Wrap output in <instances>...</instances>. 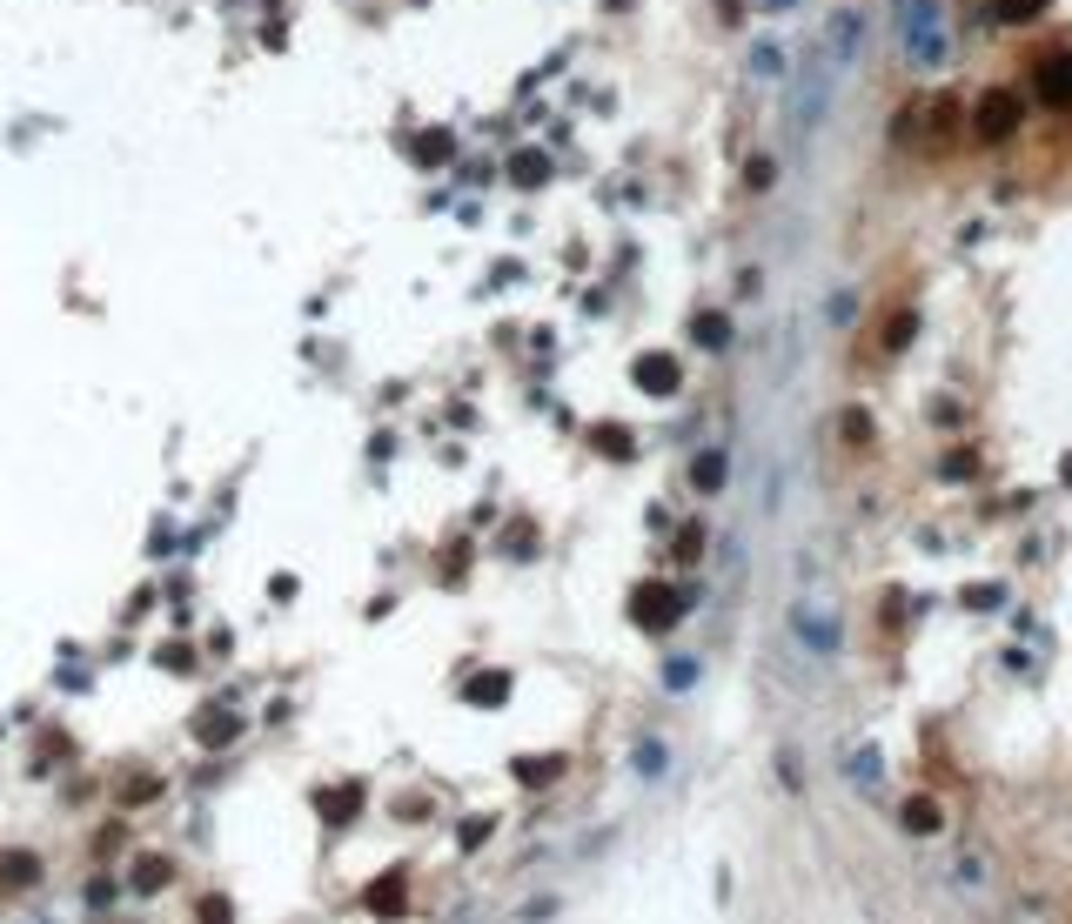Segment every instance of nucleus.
<instances>
[{
	"instance_id": "9d476101",
	"label": "nucleus",
	"mask_w": 1072,
	"mask_h": 924,
	"mask_svg": "<svg viewBox=\"0 0 1072 924\" xmlns=\"http://www.w3.org/2000/svg\"><path fill=\"white\" fill-rule=\"evenodd\" d=\"M751 74H758V81H778V74H784L778 41H758V47H751Z\"/></svg>"
},
{
	"instance_id": "2eb2a0df",
	"label": "nucleus",
	"mask_w": 1072,
	"mask_h": 924,
	"mask_svg": "<svg viewBox=\"0 0 1072 924\" xmlns=\"http://www.w3.org/2000/svg\"><path fill=\"white\" fill-rule=\"evenodd\" d=\"M443 154H449V134H423V148H416V161H423V168H436Z\"/></svg>"
},
{
	"instance_id": "6e6552de",
	"label": "nucleus",
	"mask_w": 1072,
	"mask_h": 924,
	"mask_svg": "<svg viewBox=\"0 0 1072 924\" xmlns=\"http://www.w3.org/2000/svg\"><path fill=\"white\" fill-rule=\"evenodd\" d=\"M369 911H376V918H396L402 911V871H389V878L369 884Z\"/></svg>"
},
{
	"instance_id": "9b49d317",
	"label": "nucleus",
	"mask_w": 1072,
	"mask_h": 924,
	"mask_svg": "<svg viewBox=\"0 0 1072 924\" xmlns=\"http://www.w3.org/2000/svg\"><path fill=\"white\" fill-rule=\"evenodd\" d=\"M356 811H362V791H349V784L322 797V817H329V824H342V817H356Z\"/></svg>"
},
{
	"instance_id": "6ab92c4d",
	"label": "nucleus",
	"mask_w": 1072,
	"mask_h": 924,
	"mask_svg": "<svg viewBox=\"0 0 1072 924\" xmlns=\"http://www.w3.org/2000/svg\"><path fill=\"white\" fill-rule=\"evenodd\" d=\"M697 342H711V349H717V342H724V322H717V315H704V322H697Z\"/></svg>"
},
{
	"instance_id": "7ed1b4c3",
	"label": "nucleus",
	"mask_w": 1072,
	"mask_h": 924,
	"mask_svg": "<svg viewBox=\"0 0 1072 924\" xmlns=\"http://www.w3.org/2000/svg\"><path fill=\"white\" fill-rule=\"evenodd\" d=\"M898 34H905V61L912 67L952 61V34H945V7L938 0H898Z\"/></svg>"
},
{
	"instance_id": "ddd939ff",
	"label": "nucleus",
	"mask_w": 1072,
	"mask_h": 924,
	"mask_svg": "<svg viewBox=\"0 0 1072 924\" xmlns=\"http://www.w3.org/2000/svg\"><path fill=\"white\" fill-rule=\"evenodd\" d=\"M161 884H168V864H161V858L134 864V891H161Z\"/></svg>"
},
{
	"instance_id": "f03ea898",
	"label": "nucleus",
	"mask_w": 1072,
	"mask_h": 924,
	"mask_svg": "<svg viewBox=\"0 0 1072 924\" xmlns=\"http://www.w3.org/2000/svg\"><path fill=\"white\" fill-rule=\"evenodd\" d=\"M791 630H798V643L811 650V657H838V643H845V616H838V596H831L818 576H804L798 603H791Z\"/></svg>"
},
{
	"instance_id": "423d86ee",
	"label": "nucleus",
	"mask_w": 1072,
	"mask_h": 924,
	"mask_svg": "<svg viewBox=\"0 0 1072 924\" xmlns=\"http://www.w3.org/2000/svg\"><path fill=\"white\" fill-rule=\"evenodd\" d=\"M637 389H644V396H670V389H677V362H670V355H644V362H637Z\"/></svg>"
},
{
	"instance_id": "20e7f679",
	"label": "nucleus",
	"mask_w": 1072,
	"mask_h": 924,
	"mask_svg": "<svg viewBox=\"0 0 1072 924\" xmlns=\"http://www.w3.org/2000/svg\"><path fill=\"white\" fill-rule=\"evenodd\" d=\"M630 610H637V623H644V630H670V623H677V596H670L664 583H644Z\"/></svg>"
},
{
	"instance_id": "a211bd4d",
	"label": "nucleus",
	"mask_w": 1072,
	"mask_h": 924,
	"mask_svg": "<svg viewBox=\"0 0 1072 924\" xmlns=\"http://www.w3.org/2000/svg\"><path fill=\"white\" fill-rule=\"evenodd\" d=\"M516 181H543V154H523L516 161Z\"/></svg>"
},
{
	"instance_id": "4468645a",
	"label": "nucleus",
	"mask_w": 1072,
	"mask_h": 924,
	"mask_svg": "<svg viewBox=\"0 0 1072 924\" xmlns=\"http://www.w3.org/2000/svg\"><path fill=\"white\" fill-rule=\"evenodd\" d=\"M724 483V456H697V489H717Z\"/></svg>"
},
{
	"instance_id": "1a4fd4ad",
	"label": "nucleus",
	"mask_w": 1072,
	"mask_h": 924,
	"mask_svg": "<svg viewBox=\"0 0 1072 924\" xmlns=\"http://www.w3.org/2000/svg\"><path fill=\"white\" fill-rule=\"evenodd\" d=\"M845 770H851V784H865V791H878V777H885V770H878V750H871V744L845 750Z\"/></svg>"
},
{
	"instance_id": "39448f33",
	"label": "nucleus",
	"mask_w": 1072,
	"mask_h": 924,
	"mask_svg": "<svg viewBox=\"0 0 1072 924\" xmlns=\"http://www.w3.org/2000/svg\"><path fill=\"white\" fill-rule=\"evenodd\" d=\"M1039 94H1046L1052 108H1072V54H1052L1039 67Z\"/></svg>"
},
{
	"instance_id": "f3484780",
	"label": "nucleus",
	"mask_w": 1072,
	"mask_h": 924,
	"mask_svg": "<svg viewBox=\"0 0 1072 924\" xmlns=\"http://www.w3.org/2000/svg\"><path fill=\"white\" fill-rule=\"evenodd\" d=\"M0 871H7V884H27V878H34V858H7Z\"/></svg>"
},
{
	"instance_id": "dca6fc26",
	"label": "nucleus",
	"mask_w": 1072,
	"mask_h": 924,
	"mask_svg": "<svg viewBox=\"0 0 1072 924\" xmlns=\"http://www.w3.org/2000/svg\"><path fill=\"white\" fill-rule=\"evenodd\" d=\"M597 449H610V456H630V436H617V429H597Z\"/></svg>"
},
{
	"instance_id": "0eeeda50",
	"label": "nucleus",
	"mask_w": 1072,
	"mask_h": 924,
	"mask_svg": "<svg viewBox=\"0 0 1072 924\" xmlns=\"http://www.w3.org/2000/svg\"><path fill=\"white\" fill-rule=\"evenodd\" d=\"M1012 121H1019V101H1012V94H992V101L979 108V134H992V141H999Z\"/></svg>"
},
{
	"instance_id": "f257e3e1",
	"label": "nucleus",
	"mask_w": 1072,
	"mask_h": 924,
	"mask_svg": "<svg viewBox=\"0 0 1072 924\" xmlns=\"http://www.w3.org/2000/svg\"><path fill=\"white\" fill-rule=\"evenodd\" d=\"M858 47H865V14H858V7H838V14L818 27V41L804 47L798 94H791V128H798V134H811L818 121H825L838 81H845L851 61H858Z\"/></svg>"
},
{
	"instance_id": "f8f14e48",
	"label": "nucleus",
	"mask_w": 1072,
	"mask_h": 924,
	"mask_svg": "<svg viewBox=\"0 0 1072 924\" xmlns=\"http://www.w3.org/2000/svg\"><path fill=\"white\" fill-rule=\"evenodd\" d=\"M503 683H510V677H496V670H490V677H476V683H469V704H483V710L503 704Z\"/></svg>"
}]
</instances>
